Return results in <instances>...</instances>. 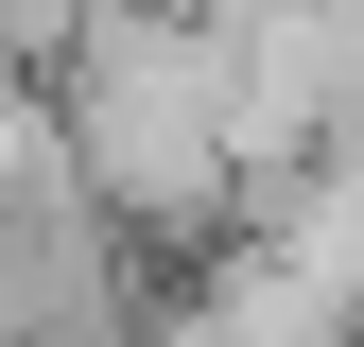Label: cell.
<instances>
[{
    "instance_id": "3",
    "label": "cell",
    "mask_w": 364,
    "mask_h": 347,
    "mask_svg": "<svg viewBox=\"0 0 364 347\" xmlns=\"http://www.w3.org/2000/svg\"><path fill=\"white\" fill-rule=\"evenodd\" d=\"M347 347H364V295H347Z\"/></svg>"
},
{
    "instance_id": "2",
    "label": "cell",
    "mask_w": 364,
    "mask_h": 347,
    "mask_svg": "<svg viewBox=\"0 0 364 347\" xmlns=\"http://www.w3.org/2000/svg\"><path fill=\"white\" fill-rule=\"evenodd\" d=\"M87 35H105V0H0V70H35V87H70Z\"/></svg>"
},
{
    "instance_id": "1",
    "label": "cell",
    "mask_w": 364,
    "mask_h": 347,
    "mask_svg": "<svg viewBox=\"0 0 364 347\" xmlns=\"http://www.w3.org/2000/svg\"><path fill=\"white\" fill-rule=\"evenodd\" d=\"M35 191H87V139H70V87L0 70V208H35Z\"/></svg>"
}]
</instances>
